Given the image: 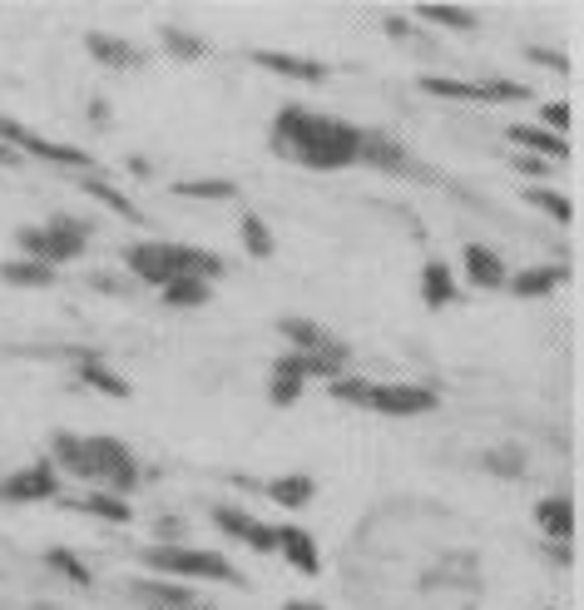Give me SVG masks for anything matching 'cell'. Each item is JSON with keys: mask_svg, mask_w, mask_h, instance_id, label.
Masks as SVG:
<instances>
[{"mask_svg": "<svg viewBox=\"0 0 584 610\" xmlns=\"http://www.w3.org/2000/svg\"><path fill=\"white\" fill-rule=\"evenodd\" d=\"M525 199H530L535 209H544V214H550L554 224H574V204L564 199V194H554V189H530Z\"/></svg>", "mask_w": 584, "mask_h": 610, "instance_id": "cell-32", "label": "cell"}, {"mask_svg": "<svg viewBox=\"0 0 584 610\" xmlns=\"http://www.w3.org/2000/svg\"><path fill=\"white\" fill-rule=\"evenodd\" d=\"M0 283H10V288H49V283H55V269L15 259V263H0Z\"/></svg>", "mask_w": 584, "mask_h": 610, "instance_id": "cell-24", "label": "cell"}, {"mask_svg": "<svg viewBox=\"0 0 584 610\" xmlns=\"http://www.w3.org/2000/svg\"><path fill=\"white\" fill-rule=\"evenodd\" d=\"M461 298V288H455V273L445 259H426L421 269V303L426 308H451V303Z\"/></svg>", "mask_w": 584, "mask_h": 610, "instance_id": "cell-16", "label": "cell"}, {"mask_svg": "<svg viewBox=\"0 0 584 610\" xmlns=\"http://www.w3.org/2000/svg\"><path fill=\"white\" fill-rule=\"evenodd\" d=\"M59 497V471L55 461H30V467L10 471L5 481H0V501H15V506H25V501H55Z\"/></svg>", "mask_w": 584, "mask_h": 610, "instance_id": "cell-7", "label": "cell"}, {"mask_svg": "<svg viewBox=\"0 0 584 610\" xmlns=\"http://www.w3.org/2000/svg\"><path fill=\"white\" fill-rule=\"evenodd\" d=\"M243 249L253 253V259H273V229H267L257 214H247V219H243Z\"/></svg>", "mask_w": 584, "mask_h": 610, "instance_id": "cell-31", "label": "cell"}, {"mask_svg": "<svg viewBox=\"0 0 584 610\" xmlns=\"http://www.w3.org/2000/svg\"><path fill=\"white\" fill-rule=\"evenodd\" d=\"M208 293H213V283L178 279V283H168V288H158V298H164V308H203Z\"/></svg>", "mask_w": 584, "mask_h": 610, "instance_id": "cell-26", "label": "cell"}, {"mask_svg": "<svg viewBox=\"0 0 584 610\" xmlns=\"http://www.w3.org/2000/svg\"><path fill=\"white\" fill-rule=\"evenodd\" d=\"M85 51L95 55L104 70H139V65H144V55H139L134 45L119 41V35H104V31H89L85 35Z\"/></svg>", "mask_w": 584, "mask_h": 610, "instance_id": "cell-15", "label": "cell"}, {"mask_svg": "<svg viewBox=\"0 0 584 610\" xmlns=\"http://www.w3.org/2000/svg\"><path fill=\"white\" fill-rule=\"evenodd\" d=\"M129 596H134L139 606H148V610H213V606H203V600H198L188 586H178V580H168V576H158V580H129Z\"/></svg>", "mask_w": 584, "mask_h": 610, "instance_id": "cell-8", "label": "cell"}, {"mask_svg": "<svg viewBox=\"0 0 584 610\" xmlns=\"http://www.w3.org/2000/svg\"><path fill=\"white\" fill-rule=\"evenodd\" d=\"M431 407H436V392L416 388V382H392V388L372 392V412H382V417H421Z\"/></svg>", "mask_w": 584, "mask_h": 610, "instance_id": "cell-9", "label": "cell"}, {"mask_svg": "<svg viewBox=\"0 0 584 610\" xmlns=\"http://www.w3.org/2000/svg\"><path fill=\"white\" fill-rule=\"evenodd\" d=\"M421 21L441 25V31H475V25H481V15H475V11H455V6H426Z\"/></svg>", "mask_w": 584, "mask_h": 610, "instance_id": "cell-29", "label": "cell"}, {"mask_svg": "<svg viewBox=\"0 0 584 610\" xmlns=\"http://www.w3.org/2000/svg\"><path fill=\"white\" fill-rule=\"evenodd\" d=\"M267 497H273L277 506L297 511V506H307V501L317 497V481L302 477V471H293V477H273V481H267Z\"/></svg>", "mask_w": 584, "mask_h": 610, "instance_id": "cell-22", "label": "cell"}, {"mask_svg": "<svg viewBox=\"0 0 584 610\" xmlns=\"http://www.w3.org/2000/svg\"><path fill=\"white\" fill-rule=\"evenodd\" d=\"M49 451H55V461L65 471L95 481V491L104 487V491H114V497H124V491L139 487V461L119 437H75V432H55V437H49Z\"/></svg>", "mask_w": 584, "mask_h": 610, "instance_id": "cell-2", "label": "cell"}, {"mask_svg": "<svg viewBox=\"0 0 584 610\" xmlns=\"http://www.w3.org/2000/svg\"><path fill=\"white\" fill-rule=\"evenodd\" d=\"M89 120L104 130V124H109V105H104V100H89Z\"/></svg>", "mask_w": 584, "mask_h": 610, "instance_id": "cell-38", "label": "cell"}, {"mask_svg": "<svg viewBox=\"0 0 584 610\" xmlns=\"http://www.w3.org/2000/svg\"><path fill=\"white\" fill-rule=\"evenodd\" d=\"M129 273L148 288H168L178 279H198V283H213L228 273V263L208 249H188V243H168V239H144L124 253Z\"/></svg>", "mask_w": 584, "mask_h": 610, "instance_id": "cell-3", "label": "cell"}, {"mask_svg": "<svg viewBox=\"0 0 584 610\" xmlns=\"http://www.w3.org/2000/svg\"><path fill=\"white\" fill-rule=\"evenodd\" d=\"M535 521H540V531L550 541H570L574 536V501L570 497H544L540 506H535Z\"/></svg>", "mask_w": 584, "mask_h": 610, "instance_id": "cell-18", "label": "cell"}, {"mask_svg": "<svg viewBox=\"0 0 584 610\" xmlns=\"http://www.w3.org/2000/svg\"><path fill=\"white\" fill-rule=\"evenodd\" d=\"M45 566H49V570H59L65 580H75V586H89V566H79L75 551H65V546L45 551Z\"/></svg>", "mask_w": 584, "mask_h": 610, "instance_id": "cell-34", "label": "cell"}, {"mask_svg": "<svg viewBox=\"0 0 584 610\" xmlns=\"http://www.w3.org/2000/svg\"><path fill=\"white\" fill-rule=\"evenodd\" d=\"M461 263H465V279H471L475 288H505V283H510V273H505L500 253L485 249V243H465Z\"/></svg>", "mask_w": 584, "mask_h": 610, "instance_id": "cell-12", "label": "cell"}, {"mask_svg": "<svg viewBox=\"0 0 584 610\" xmlns=\"http://www.w3.org/2000/svg\"><path fill=\"white\" fill-rule=\"evenodd\" d=\"M273 144L302 170H346L362 154V130L337 115H317L302 105H283L273 120Z\"/></svg>", "mask_w": 584, "mask_h": 610, "instance_id": "cell-1", "label": "cell"}, {"mask_svg": "<svg viewBox=\"0 0 584 610\" xmlns=\"http://www.w3.org/2000/svg\"><path fill=\"white\" fill-rule=\"evenodd\" d=\"M564 279H570V269H560V263H544V269L515 273V279H510V293H515V298H544V293H554Z\"/></svg>", "mask_w": 584, "mask_h": 610, "instance_id": "cell-19", "label": "cell"}, {"mask_svg": "<svg viewBox=\"0 0 584 610\" xmlns=\"http://www.w3.org/2000/svg\"><path fill=\"white\" fill-rule=\"evenodd\" d=\"M273 536H277L273 551H283V560L293 570H302V576H317V570H322V560H317V541L307 536L302 526H277Z\"/></svg>", "mask_w": 584, "mask_h": 610, "instance_id": "cell-14", "label": "cell"}, {"mask_svg": "<svg viewBox=\"0 0 584 610\" xmlns=\"http://www.w3.org/2000/svg\"><path fill=\"white\" fill-rule=\"evenodd\" d=\"M0 144L5 150H25L35 154V160H49V164H65V170H89V154L75 150V144H59V140H45V134L25 130L20 120H10V115H0Z\"/></svg>", "mask_w": 584, "mask_h": 610, "instance_id": "cell-6", "label": "cell"}, {"mask_svg": "<svg viewBox=\"0 0 584 610\" xmlns=\"http://www.w3.org/2000/svg\"><path fill=\"white\" fill-rule=\"evenodd\" d=\"M515 170H520V174H544V170H550V160H535V154H520V160H515Z\"/></svg>", "mask_w": 584, "mask_h": 610, "instance_id": "cell-37", "label": "cell"}, {"mask_svg": "<svg viewBox=\"0 0 584 610\" xmlns=\"http://www.w3.org/2000/svg\"><path fill=\"white\" fill-rule=\"evenodd\" d=\"M79 189H85V194H89V199H99V204H104V209H114V214H119V219H129V224H139V219H144V214H139V209H134V204H129V199H124V194H119V189H114V184L95 179V174H85V179H79Z\"/></svg>", "mask_w": 584, "mask_h": 610, "instance_id": "cell-25", "label": "cell"}, {"mask_svg": "<svg viewBox=\"0 0 584 610\" xmlns=\"http://www.w3.org/2000/svg\"><path fill=\"white\" fill-rule=\"evenodd\" d=\"M372 392H376V382H362V378H337L332 382V397L346 402V407H372Z\"/></svg>", "mask_w": 584, "mask_h": 610, "instance_id": "cell-33", "label": "cell"}, {"mask_svg": "<svg viewBox=\"0 0 584 610\" xmlns=\"http://www.w3.org/2000/svg\"><path fill=\"white\" fill-rule=\"evenodd\" d=\"M540 120H544V130H550V134H560V140H564V130H570V105H560V100H554V105H544V110H540Z\"/></svg>", "mask_w": 584, "mask_h": 610, "instance_id": "cell-35", "label": "cell"}, {"mask_svg": "<svg viewBox=\"0 0 584 610\" xmlns=\"http://www.w3.org/2000/svg\"><path fill=\"white\" fill-rule=\"evenodd\" d=\"M510 140L520 150H535V160H570V144L550 130H535V124H510Z\"/></svg>", "mask_w": 584, "mask_h": 610, "instance_id": "cell-20", "label": "cell"}, {"mask_svg": "<svg viewBox=\"0 0 584 610\" xmlns=\"http://www.w3.org/2000/svg\"><path fill=\"white\" fill-rule=\"evenodd\" d=\"M15 243H20V253H25L30 263L59 269V263H75L79 253H85L89 224L69 219V214H55V219H45V224H30V229H20Z\"/></svg>", "mask_w": 584, "mask_h": 610, "instance_id": "cell-4", "label": "cell"}, {"mask_svg": "<svg viewBox=\"0 0 584 610\" xmlns=\"http://www.w3.org/2000/svg\"><path fill=\"white\" fill-rule=\"evenodd\" d=\"M283 610H327V606H317V600H287Z\"/></svg>", "mask_w": 584, "mask_h": 610, "instance_id": "cell-40", "label": "cell"}, {"mask_svg": "<svg viewBox=\"0 0 584 610\" xmlns=\"http://www.w3.org/2000/svg\"><path fill=\"white\" fill-rule=\"evenodd\" d=\"M0 164H20V154H15V150H5V144H0Z\"/></svg>", "mask_w": 584, "mask_h": 610, "instance_id": "cell-41", "label": "cell"}, {"mask_svg": "<svg viewBox=\"0 0 584 610\" xmlns=\"http://www.w3.org/2000/svg\"><path fill=\"white\" fill-rule=\"evenodd\" d=\"M174 194H184V199H233L238 194V184L233 179H184V184H174Z\"/></svg>", "mask_w": 584, "mask_h": 610, "instance_id": "cell-28", "label": "cell"}, {"mask_svg": "<svg viewBox=\"0 0 584 610\" xmlns=\"http://www.w3.org/2000/svg\"><path fill=\"white\" fill-rule=\"evenodd\" d=\"M386 31H392L396 41H406V35H411V25H406V21H396V15H392V21H386Z\"/></svg>", "mask_w": 584, "mask_h": 610, "instance_id": "cell-39", "label": "cell"}, {"mask_svg": "<svg viewBox=\"0 0 584 610\" xmlns=\"http://www.w3.org/2000/svg\"><path fill=\"white\" fill-rule=\"evenodd\" d=\"M277 333H283L297 352H317V348H327V342H332V333L317 328L312 318H277Z\"/></svg>", "mask_w": 584, "mask_h": 610, "instance_id": "cell-23", "label": "cell"}, {"mask_svg": "<svg viewBox=\"0 0 584 610\" xmlns=\"http://www.w3.org/2000/svg\"><path fill=\"white\" fill-rule=\"evenodd\" d=\"M79 378H85L89 388H99L104 397H129V382L119 378V372L109 368V362L99 358V352H85V358H79Z\"/></svg>", "mask_w": 584, "mask_h": 610, "instance_id": "cell-21", "label": "cell"}, {"mask_svg": "<svg viewBox=\"0 0 584 610\" xmlns=\"http://www.w3.org/2000/svg\"><path fill=\"white\" fill-rule=\"evenodd\" d=\"M158 41H164V51L178 55V61H203V55H208V45L198 41V35L178 31V25H164V35H158Z\"/></svg>", "mask_w": 584, "mask_h": 610, "instance_id": "cell-30", "label": "cell"}, {"mask_svg": "<svg viewBox=\"0 0 584 610\" xmlns=\"http://www.w3.org/2000/svg\"><path fill=\"white\" fill-rule=\"evenodd\" d=\"M253 65L267 75H283V80H302V85H317L327 80V65L312 61V55H287V51H253Z\"/></svg>", "mask_w": 584, "mask_h": 610, "instance_id": "cell-11", "label": "cell"}, {"mask_svg": "<svg viewBox=\"0 0 584 610\" xmlns=\"http://www.w3.org/2000/svg\"><path fill=\"white\" fill-rule=\"evenodd\" d=\"M356 160H362V164H376V170H386V174H411V170H416L411 154H406L396 140L376 134V130H362V154H356Z\"/></svg>", "mask_w": 584, "mask_h": 610, "instance_id": "cell-13", "label": "cell"}, {"mask_svg": "<svg viewBox=\"0 0 584 610\" xmlns=\"http://www.w3.org/2000/svg\"><path fill=\"white\" fill-rule=\"evenodd\" d=\"M144 566L158 570L168 580H223V586H243L228 556L218 551H194V546H148L144 551Z\"/></svg>", "mask_w": 584, "mask_h": 610, "instance_id": "cell-5", "label": "cell"}, {"mask_svg": "<svg viewBox=\"0 0 584 610\" xmlns=\"http://www.w3.org/2000/svg\"><path fill=\"white\" fill-rule=\"evenodd\" d=\"M302 362H297V352H287V358L273 362V378H267V397H273V407H293L297 397H302Z\"/></svg>", "mask_w": 584, "mask_h": 610, "instance_id": "cell-17", "label": "cell"}, {"mask_svg": "<svg viewBox=\"0 0 584 610\" xmlns=\"http://www.w3.org/2000/svg\"><path fill=\"white\" fill-rule=\"evenodd\" d=\"M213 521H218V531H223V536H233V541H247V546H253L257 556H273V546H277L273 526H263V521H253V516H247V511H238V506H218V511H213Z\"/></svg>", "mask_w": 584, "mask_h": 610, "instance_id": "cell-10", "label": "cell"}, {"mask_svg": "<svg viewBox=\"0 0 584 610\" xmlns=\"http://www.w3.org/2000/svg\"><path fill=\"white\" fill-rule=\"evenodd\" d=\"M485 467L505 471V477H520V457H515V451H495V457H485Z\"/></svg>", "mask_w": 584, "mask_h": 610, "instance_id": "cell-36", "label": "cell"}, {"mask_svg": "<svg viewBox=\"0 0 584 610\" xmlns=\"http://www.w3.org/2000/svg\"><path fill=\"white\" fill-rule=\"evenodd\" d=\"M79 511H89V516H99V521H129L134 511H129V501L124 497H114V491H85L79 497Z\"/></svg>", "mask_w": 584, "mask_h": 610, "instance_id": "cell-27", "label": "cell"}]
</instances>
